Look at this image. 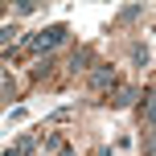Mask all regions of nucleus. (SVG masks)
Wrapping results in <instances>:
<instances>
[{"mask_svg": "<svg viewBox=\"0 0 156 156\" xmlns=\"http://www.w3.org/2000/svg\"><path fill=\"white\" fill-rule=\"evenodd\" d=\"M33 148H37V136H25V140L16 144V156H21V152H33Z\"/></svg>", "mask_w": 156, "mask_h": 156, "instance_id": "4", "label": "nucleus"}, {"mask_svg": "<svg viewBox=\"0 0 156 156\" xmlns=\"http://www.w3.org/2000/svg\"><path fill=\"white\" fill-rule=\"evenodd\" d=\"M66 41V25H49V29L33 33L29 41H25V49H33V54H45V49H58Z\"/></svg>", "mask_w": 156, "mask_h": 156, "instance_id": "1", "label": "nucleus"}, {"mask_svg": "<svg viewBox=\"0 0 156 156\" xmlns=\"http://www.w3.org/2000/svg\"><path fill=\"white\" fill-rule=\"evenodd\" d=\"M58 156H74V152H70V148H62V152H58Z\"/></svg>", "mask_w": 156, "mask_h": 156, "instance_id": "5", "label": "nucleus"}, {"mask_svg": "<svg viewBox=\"0 0 156 156\" xmlns=\"http://www.w3.org/2000/svg\"><path fill=\"white\" fill-rule=\"evenodd\" d=\"M136 94H140L136 86H123V90H115V99H111V103H115V107H127V103H132Z\"/></svg>", "mask_w": 156, "mask_h": 156, "instance_id": "3", "label": "nucleus"}, {"mask_svg": "<svg viewBox=\"0 0 156 156\" xmlns=\"http://www.w3.org/2000/svg\"><path fill=\"white\" fill-rule=\"evenodd\" d=\"M111 82H115V70H111V66H94V74H90V86H94V90H107Z\"/></svg>", "mask_w": 156, "mask_h": 156, "instance_id": "2", "label": "nucleus"}]
</instances>
